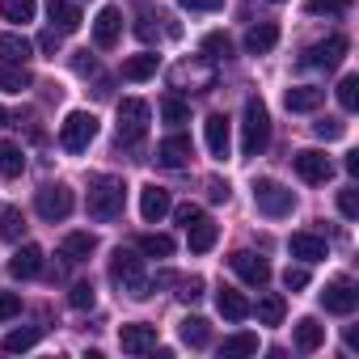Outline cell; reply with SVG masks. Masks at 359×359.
Masks as SVG:
<instances>
[{
	"label": "cell",
	"instance_id": "cell-23",
	"mask_svg": "<svg viewBox=\"0 0 359 359\" xmlns=\"http://www.w3.org/2000/svg\"><path fill=\"white\" fill-rule=\"evenodd\" d=\"M292 342H296V351H317L321 342H325V325H317V317H300L296 321V334H292Z\"/></svg>",
	"mask_w": 359,
	"mask_h": 359
},
{
	"label": "cell",
	"instance_id": "cell-18",
	"mask_svg": "<svg viewBox=\"0 0 359 359\" xmlns=\"http://www.w3.org/2000/svg\"><path fill=\"white\" fill-rule=\"evenodd\" d=\"M156 161H161L165 169H182V165L191 161V140H187V135L161 140V144H156Z\"/></svg>",
	"mask_w": 359,
	"mask_h": 359
},
{
	"label": "cell",
	"instance_id": "cell-3",
	"mask_svg": "<svg viewBox=\"0 0 359 359\" xmlns=\"http://www.w3.org/2000/svg\"><path fill=\"white\" fill-rule=\"evenodd\" d=\"M271 144V114L262 106V97L245 102V118H241V152L245 156H262Z\"/></svg>",
	"mask_w": 359,
	"mask_h": 359
},
{
	"label": "cell",
	"instance_id": "cell-37",
	"mask_svg": "<svg viewBox=\"0 0 359 359\" xmlns=\"http://www.w3.org/2000/svg\"><path fill=\"white\" fill-rule=\"evenodd\" d=\"M39 338H43V330H39V325L13 330V334H5V351H13V355H18V351H30V346H34Z\"/></svg>",
	"mask_w": 359,
	"mask_h": 359
},
{
	"label": "cell",
	"instance_id": "cell-14",
	"mask_svg": "<svg viewBox=\"0 0 359 359\" xmlns=\"http://www.w3.org/2000/svg\"><path fill=\"white\" fill-rule=\"evenodd\" d=\"M118 34H123V9L106 5V9L97 13V22H93V43H97L102 51H110V47L118 43Z\"/></svg>",
	"mask_w": 359,
	"mask_h": 359
},
{
	"label": "cell",
	"instance_id": "cell-19",
	"mask_svg": "<svg viewBox=\"0 0 359 359\" xmlns=\"http://www.w3.org/2000/svg\"><path fill=\"white\" fill-rule=\"evenodd\" d=\"M275 43H279V26H275V22H258V26L245 30V51H250V55L275 51Z\"/></svg>",
	"mask_w": 359,
	"mask_h": 359
},
{
	"label": "cell",
	"instance_id": "cell-13",
	"mask_svg": "<svg viewBox=\"0 0 359 359\" xmlns=\"http://www.w3.org/2000/svg\"><path fill=\"white\" fill-rule=\"evenodd\" d=\"M118 346H123L127 355H148V351H156V325H144V321L123 325V330H118Z\"/></svg>",
	"mask_w": 359,
	"mask_h": 359
},
{
	"label": "cell",
	"instance_id": "cell-10",
	"mask_svg": "<svg viewBox=\"0 0 359 359\" xmlns=\"http://www.w3.org/2000/svg\"><path fill=\"white\" fill-rule=\"evenodd\" d=\"M292 165H296V173L304 177V182H313V187H321V182H330V177H334V161H330L325 152H317V148L296 152Z\"/></svg>",
	"mask_w": 359,
	"mask_h": 359
},
{
	"label": "cell",
	"instance_id": "cell-24",
	"mask_svg": "<svg viewBox=\"0 0 359 359\" xmlns=\"http://www.w3.org/2000/svg\"><path fill=\"white\" fill-rule=\"evenodd\" d=\"M47 18H51V30H60V34H72L81 26V13L68 0H47Z\"/></svg>",
	"mask_w": 359,
	"mask_h": 359
},
{
	"label": "cell",
	"instance_id": "cell-17",
	"mask_svg": "<svg viewBox=\"0 0 359 359\" xmlns=\"http://www.w3.org/2000/svg\"><path fill=\"white\" fill-rule=\"evenodd\" d=\"M287 250H292V258H300V262H321V258L330 254L325 237H317V233H292Z\"/></svg>",
	"mask_w": 359,
	"mask_h": 359
},
{
	"label": "cell",
	"instance_id": "cell-20",
	"mask_svg": "<svg viewBox=\"0 0 359 359\" xmlns=\"http://www.w3.org/2000/svg\"><path fill=\"white\" fill-rule=\"evenodd\" d=\"M321 97H325V89H317V85H296V89L283 93V106H287L292 114H309V110L321 106Z\"/></svg>",
	"mask_w": 359,
	"mask_h": 359
},
{
	"label": "cell",
	"instance_id": "cell-51",
	"mask_svg": "<svg viewBox=\"0 0 359 359\" xmlns=\"http://www.w3.org/2000/svg\"><path fill=\"white\" fill-rule=\"evenodd\" d=\"M173 216H177V220H182V224H187L191 216H199V208H195V203H182V208H177V212H173Z\"/></svg>",
	"mask_w": 359,
	"mask_h": 359
},
{
	"label": "cell",
	"instance_id": "cell-11",
	"mask_svg": "<svg viewBox=\"0 0 359 359\" xmlns=\"http://www.w3.org/2000/svg\"><path fill=\"white\" fill-rule=\"evenodd\" d=\"M229 262H233V271L241 275V283H250V287H266V283H271L266 258H258V254H250V250H237Z\"/></svg>",
	"mask_w": 359,
	"mask_h": 359
},
{
	"label": "cell",
	"instance_id": "cell-2",
	"mask_svg": "<svg viewBox=\"0 0 359 359\" xmlns=\"http://www.w3.org/2000/svg\"><path fill=\"white\" fill-rule=\"evenodd\" d=\"M110 279L131 296V300H144V296H152V287H148V275H144V258L135 254V250H114L110 254Z\"/></svg>",
	"mask_w": 359,
	"mask_h": 359
},
{
	"label": "cell",
	"instance_id": "cell-1",
	"mask_svg": "<svg viewBox=\"0 0 359 359\" xmlns=\"http://www.w3.org/2000/svg\"><path fill=\"white\" fill-rule=\"evenodd\" d=\"M123 203H127V187H123V177L114 173H97L93 182H89V216L97 224H110L123 216Z\"/></svg>",
	"mask_w": 359,
	"mask_h": 359
},
{
	"label": "cell",
	"instance_id": "cell-43",
	"mask_svg": "<svg viewBox=\"0 0 359 359\" xmlns=\"http://www.w3.org/2000/svg\"><path fill=\"white\" fill-rule=\"evenodd\" d=\"M338 212H342L346 220H355V216H359V191H355V187L338 191Z\"/></svg>",
	"mask_w": 359,
	"mask_h": 359
},
{
	"label": "cell",
	"instance_id": "cell-36",
	"mask_svg": "<svg viewBox=\"0 0 359 359\" xmlns=\"http://www.w3.org/2000/svg\"><path fill=\"white\" fill-rule=\"evenodd\" d=\"M140 254H148V258H169V254H173V237H165V233H144V237H140Z\"/></svg>",
	"mask_w": 359,
	"mask_h": 359
},
{
	"label": "cell",
	"instance_id": "cell-39",
	"mask_svg": "<svg viewBox=\"0 0 359 359\" xmlns=\"http://www.w3.org/2000/svg\"><path fill=\"white\" fill-rule=\"evenodd\" d=\"M334 93H338V102H342V110H355V106H359V76H355V72H351V76H342Z\"/></svg>",
	"mask_w": 359,
	"mask_h": 359
},
{
	"label": "cell",
	"instance_id": "cell-30",
	"mask_svg": "<svg viewBox=\"0 0 359 359\" xmlns=\"http://www.w3.org/2000/svg\"><path fill=\"white\" fill-rule=\"evenodd\" d=\"M22 169H26V152H22V144L0 140V173H5V177H18Z\"/></svg>",
	"mask_w": 359,
	"mask_h": 359
},
{
	"label": "cell",
	"instance_id": "cell-38",
	"mask_svg": "<svg viewBox=\"0 0 359 359\" xmlns=\"http://www.w3.org/2000/svg\"><path fill=\"white\" fill-rule=\"evenodd\" d=\"M313 18H342L346 9H351V0H309L304 5Z\"/></svg>",
	"mask_w": 359,
	"mask_h": 359
},
{
	"label": "cell",
	"instance_id": "cell-42",
	"mask_svg": "<svg viewBox=\"0 0 359 359\" xmlns=\"http://www.w3.org/2000/svg\"><path fill=\"white\" fill-rule=\"evenodd\" d=\"M203 51H208V60H229L233 55V43H229V34H208L203 39Z\"/></svg>",
	"mask_w": 359,
	"mask_h": 359
},
{
	"label": "cell",
	"instance_id": "cell-44",
	"mask_svg": "<svg viewBox=\"0 0 359 359\" xmlns=\"http://www.w3.org/2000/svg\"><path fill=\"white\" fill-rule=\"evenodd\" d=\"M22 313V296L18 292H0V321H13Z\"/></svg>",
	"mask_w": 359,
	"mask_h": 359
},
{
	"label": "cell",
	"instance_id": "cell-21",
	"mask_svg": "<svg viewBox=\"0 0 359 359\" xmlns=\"http://www.w3.org/2000/svg\"><path fill=\"white\" fill-rule=\"evenodd\" d=\"M43 271V250L39 245H22L13 258H9V275L13 279H34Z\"/></svg>",
	"mask_w": 359,
	"mask_h": 359
},
{
	"label": "cell",
	"instance_id": "cell-16",
	"mask_svg": "<svg viewBox=\"0 0 359 359\" xmlns=\"http://www.w3.org/2000/svg\"><path fill=\"white\" fill-rule=\"evenodd\" d=\"M216 233H220V229H216L203 212H199V216H191V220H187V241H191V254H208V250L216 245Z\"/></svg>",
	"mask_w": 359,
	"mask_h": 359
},
{
	"label": "cell",
	"instance_id": "cell-32",
	"mask_svg": "<svg viewBox=\"0 0 359 359\" xmlns=\"http://www.w3.org/2000/svg\"><path fill=\"white\" fill-rule=\"evenodd\" d=\"M182 342L195 346V351H203V346L212 342V325H208L203 317H187V321H182Z\"/></svg>",
	"mask_w": 359,
	"mask_h": 359
},
{
	"label": "cell",
	"instance_id": "cell-25",
	"mask_svg": "<svg viewBox=\"0 0 359 359\" xmlns=\"http://www.w3.org/2000/svg\"><path fill=\"white\" fill-rule=\"evenodd\" d=\"M156 68H161V55L140 51V55L123 60V81H148V76H156Z\"/></svg>",
	"mask_w": 359,
	"mask_h": 359
},
{
	"label": "cell",
	"instance_id": "cell-55",
	"mask_svg": "<svg viewBox=\"0 0 359 359\" xmlns=\"http://www.w3.org/2000/svg\"><path fill=\"white\" fill-rule=\"evenodd\" d=\"M275 5H283V0H275Z\"/></svg>",
	"mask_w": 359,
	"mask_h": 359
},
{
	"label": "cell",
	"instance_id": "cell-4",
	"mask_svg": "<svg viewBox=\"0 0 359 359\" xmlns=\"http://www.w3.org/2000/svg\"><path fill=\"white\" fill-rule=\"evenodd\" d=\"M254 203H258L262 216L279 220V216H287V212L296 208V195H292L283 182H275V177H258V182H254Z\"/></svg>",
	"mask_w": 359,
	"mask_h": 359
},
{
	"label": "cell",
	"instance_id": "cell-8",
	"mask_svg": "<svg viewBox=\"0 0 359 359\" xmlns=\"http://www.w3.org/2000/svg\"><path fill=\"white\" fill-rule=\"evenodd\" d=\"M321 304H325V313H338V317L355 313V309H359V287H355V279H346V275L330 279L325 292H321Z\"/></svg>",
	"mask_w": 359,
	"mask_h": 359
},
{
	"label": "cell",
	"instance_id": "cell-22",
	"mask_svg": "<svg viewBox=\"0 0 359 359\" xmlns=\"http://www.w3.org/2000/svg\"><path fill=\"white\" fill-rule=\"evenodd\" d=\"M216 309H220V313H224L229 321H245L254 304H250V300H245V296H241L237 287H220V292H216Z\"/></svg>",
	"mask_w": 359,
	"mask_h": 359
},
{
	"label": "cell",
	"instance_id": "cell-27",
	"mask_svg": "<svg viewBox=\"0 0 359 359\" xmlns=\"http://www.w3.org/2000/svg\"><path fill=\"white\" fill-rule=\"evenodd\" d=\"M241 355H258V334L241 330V334H229L220 342V359H241Z\"/></svg>",
	"mask_w": 359,
	"mask_h": 359
},
{
	"label": "cell",
	"instance_id": "cell-47",
	"mask_svg": "<svg viewBox=\"0 0 359 359\" xmlns=\"http://www.w3.org/2000/svg\"><path fill=\"white\" fill-rule=\"evenodd\" d=\"M182 9H195V13H216V9H224V0H177Z\"/></svg>",
	"mask_w": 359,
	"mask_h": 359
},
{
	"label": "cell",
	"instance_id": "cell-9",
	"mask_svg": "<svg viewBox=\"0 0 359 359\" xmlns=\"http://www.w3.org/2000/svg\"><path fill=\"white\" fill-rule=\"evenodd\" d=\"M342 55H346V39H342V34H330V39L313 43L300 64H304V68H325V72H334V68L342 64Z\"/></svg>",
	"mask_w": 359,
	"mask_h": 359
},
{
	"label": "cell",
	"instance_id": "cell-34",
	"mask_svg": "<svg viewBox=\"0 0 359 359\" xmlns=\"http://www.w3.org/2000/svg\"><path fill=\"white\" fill-rule=\"evenodd\" d=\"M250 313H258V321H262V325H279V321H283V313H287V304H283V296H275V292H271V296H262V300H258V309H250Z\"/></svg>",
	"mask_w": 359,
	"mask_h": 359
},
{
	"label": "cell",
	"instance_id": "cell-12",
	"mask_svg": "<svg viewBox=\"0 0 359 359\" xmlns=\"http://www.w3.org/2000/svg\"><path fill=\"white\" fill-rule=\"evenodd\" d=\"M169 212H173V199H169V191H165V187H156V182H148V187L140 191V216H144L148 224H161Z\"/></svg>",
	"mask_w": 359,
	"mask_h": 359
},
{
	"label": "cell",
	"instance_id": "cell-15",
	"mask_svg": "<svg viewBox=\"0 0 359 359\" xmlns=\"http://www.w3.org/2000/svg\"><path fill=\"white\" fill-rule=\"evenodd\" d=\"M203 135H208V152H212L216 161H229V148H233V127H229V118H224V114H212V118L203 123Z\"/></svg>",
	"mask_w": 359,
	"mask_h": 359
},
{
	"label": "cell",
	"instance_id": "cell-41",
	"mask_svg": "<svg viewBox=\"0 0 359 359\" xmlns=\"http://www.w3.org/2000/svg\"><path fill=\"white\" fill-rule=\"evenodd\" d=\"M68 304H72V309H81V313H85V309H93V304H97V292H93V283H72V292H68Z\"/></svg>",
	"mask_w": 359,
	"mask_h": 359
},
{
	"label": "cell",
	"instance_id": "cell-49",
	"mask_svg": "<svg viewBox=\"0 0 359 359\" xmlns=\"http://www.w3.org/2000/svg\"><path fill=\"white\" fill-rule=\"evenodd\" d=\"M135 34H140L144 43H152V39H156V26H152V18H144V22H135Z\"/></svg>",
	"mask_w": 359,
	"mask_h": 359
},
{
	"label": "cell",
	"instance_id": "cell-48",
	"mask_svg": "<svg viewBox=\"0 0 359 359\" xmlns=\"http://www.w3.org/2000/svg\"><path fill=\"white\" fill-rule=\"evenodd\" d=\"M60 43H64V34H60V30H43V34H39V51H47V55H55V51H60Z\"/></svg>",
	"mask_w": 359,
	"mask_h": 359
},
{
	"label": "cell",
	"instance_id": "cell-53",
	"mask_svg": "<svg viewBox=\"0 0 359 359\" xmlns=\"http://www.w3.org/2000/svg\"><path fill=\"white\" fill-rule=\"evenodd\" d=\"M342 165H346V173H351V177H359V152H346V161H342Z\"/></svg>",
	"mask_w": 359,
	"mask_h": 359
},
{
	"label": "cell",
	"instance_id": "cell-28",
	"mask_svg": "<svg viewBox=\"0 0 359 359\" xmlns=\"http://www.w3.org/2000/svg\"><path fill=\"white\" fill-rule=\"evenodd\" d=\"M34 55V43L22 39V34H0V60L5 64H26Z\"/></svg>",
	"mask_w": 359,
	"mask_h": 359
},
{
	"label": "cell",
	"instance_id": "cell-29",
	"mask_svg": "<svg viewBox=\"0 0 359 359\" xmlns=\"http://www.w3.org/2000/svg\"><path fill=\"white\" fill-rule=\"evenodd\" d=\"M30 85H34V76L26 72V64H5L0 68V93H22Z\"/></svg>",
	"mask_w": 359,
	"mask_h": 359
},
{
	"label": "cell",
	"instance_id": "cell-33",
	"mask_svg": "<svg viewBox=\"0 0 359 359\" xmlns=\"http://www.w3.org/2000/svg\"><path fill=\"white\" fill-rule=\"evenodd\" d=\"M161 118L173 123V127H182V123H191V106L177 97V93H165V97H161Z\"/></svg>",
	"mask_w": 359,
	"mask_h": 359
},
{
	"label": "cell",
	"instance_id": "cell-5",
	"mask_svg": "<svg viewBox=\"0 0 359 359\" xmlns=\"http://www.w3.org/2000/svg\"><path fill=\"white\" fill-rule=\"evenodd\" d=\"M148 123H152L148 102H140V97H123L118 102V144H140Z\"/></svg>",
	"mask_w": 359,
	"mask_h": 359
},
{
	"label": "cell",
	"instance_id": "cell-45",
	"mask_svg": "<svg viewBox=\"0 0 359 359\" xmlns=\"http://www.w3.org/2000/svg\"><path fill=\"white\" fill-rule=\"evenodd\" d=\"M283 287H287V292H304V287H309V271H304V266H287V271H283Z\"/></svg>",
	"mask_w": 359,
	"mask_h": 359
},
{
	"label": "cell",
	"instance_id": "cell-54",
	"mask_svg": "<svg viewBox=\"0 0 359 359\" xmlns=\"http://www.w3.org/2000/svg\"><path fill=\"white\" fill-rule=\"evenodd\" d=\"M0 127H9V114H5V110H0Z\"/></svg>",
	"mask_w": 359,
	"mask_h": 359
},
{
	"label": "cell",
	"instance_id": "cell-6",
	"mask_svg": "<svg viewBox=\"0 0 359 359\" xmlns=\"http://www.w3.org/2000/svg\"><path fill=\"white\" fill-rule=\"evenodd\" d=\"M93 140H97V114H89V110H72V114L60 123V144H64L68 152H85Z\"/></svg>",
	"mask_w": 359,
	"mask_h": 359
},
{
	"label": "cell",
	"instance_id": "cell-46",
	"mask_svg": "<svg viewBox=\"0 0 359 359\" xmlns=\"http://www.w3.org/2000/svg\"><path fill=\"white\" fill-rule=\"evenodd\" d=\"M203 296V279H182V292H177V300H187V304H195Z\"/></svg>",
	"mask_w": 359,
	"mask_h": 359
},
{
	"label": "cell",
	"instance_id": "cell-26",
	"mask_svg": "<svg viewBox=\"0 0 359 359\" xmlns=\"http://www.w3.org/2000/svg\"><path fill=\"white\" fill-rule=\"evenodd\" d=\"M93 250H97V237H93V233H68L64 245H60V254H64L68 262H85Z\"/></svg>",
	"mask_w": 359,
	"mask_h": 359
},
{
	"label": "cell",
	"instance_id": "cell-7",
	"mask_svg": "<svg viewBox=\"0 0 359 359\" xmlns=\"http://www.w3.org/2000/svg\"><path fill=\"white\" fill-rule=\"evenodd\" d=\"M72 191L64 187V182H51V187H43L39 195H34V212L47 220V224H60V220H68V212H72Z\"/></svg>",
	"mask_w": 359,
	"mask_h": 359
},
{
	"label": "cell",
	"instance_id": "cell-50",
	"mask_svg": "<svg viewBox=\"0 0 359 359\" xmlns=\"http://www.w3.org/2000/svg\"><path fill=\"white\" fill-rule=\"evenodd\" d=\"M208 195H212V203H229V182H212Z\"/></svg>",
	"mask_w": 359,
	"mask_h": 359
},
{
	"label": "cell",
	"instance_id": "cell-35",
	"mask_svg": "<svg viewBox=\"0 0 359 359\" xmlns=\"http://www.w3.org/2000/svg\"><path fill=\"white\" fill-rule=\"evenodd\" d=\"M22 233H26L22 212L18 208H0V237H5V241H22Z\"/></svg>",
	"mask_w": 359,
	"mask_h": 359
},
{
	"label": "cell",
	"instance_id": "cell-40",
	"mask_svg": "<svg viewBox=\"0 0 359 359\" xmlns=\"http://www.w3.org/2000/svg\"><path fill=\"white\" fill-rule=\"evenodd\" d=\"M313 131H317V140H342V135H346V123L334 118V114H325V118L313 123Z\"/></svg>",
	"mask_w": 359,
	"mask_h": 359
},
{
	"label": "cell",
	"instance_id": "cell-52",
	"mask_svg": "<svg viewBox=\"0 0 359 359\" xmlns=\"http://www.w3.org/2000/svg\"><path fill=\"white\" fill-rule=\"evenodd\" d=\"M72 64H76V72H93V60H89V51H81Z\"/></svg>",
	"mask_w": 359,
	"mask_h": 359
},
{
	"label": "cell",
	"instance_id": "cell-31",
	"mask_svg": "<svg viewBox=\"0 0 359 359\" xmlns=\"http://www.w3.org/2000/svg\"><path fill=\"white\" fill-rule=\"evenodd\" d=\"M34 13H39L34 0H0V18H5V22L26 26V22H34Z\"/></svg>",
	"mask_w": 359,
	"mask_h": 359
}]
</instances>
